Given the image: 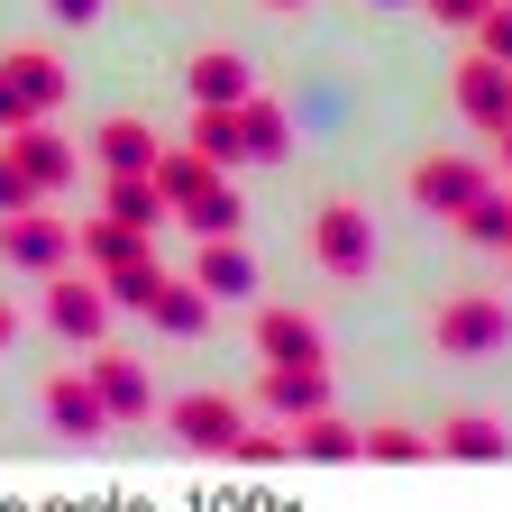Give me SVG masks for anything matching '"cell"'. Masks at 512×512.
Returning a JSON list of instances; mask_svg holds the SVG:
<instances>
[{"instance_id": "6da1fadb", "label": "cell", "mask_w": 512, "mask_h": 512, "mask_svg": "<svg viewBox=\"0 0 512 512\" xmlns=\"http://www.w3.org/2000/svg\"><path fill=\"white\" fill-rule=\"evenodd\" d=\"M430 339H439V357H485V348L512 339V311L485 302V293H467V302H448V311L430 320Z\"/></svg>"}, {"instance_id": "7a4b0ae2", "label": "cell", "mask_w": 512, "mask_h": 512, "mask_svg": "<svg viewBox=\"0 0 512 512\" xmlns=\"http://www.w3.org/2000/svg\"><path fill=\"white\" fill-rule=\"evenodd\" d=\"M311 247H320V266H330V275H366V266H375V229H366L357 202H320Z\"/></svg>"}, {"instance_id": "3957f363", "label": "cell", "mask_w": 512, "mask_h": 512, "mask_svg": "<svg viewBox=\"0 0 512 512\" xmlns=\"http://www.w3.org/2000/svg\"><path fill=\"white\" fill-rule=\"evenodd\" d=\"M476 192H485V174H476L467 156H421V165H412V202H421V211H448V220H458Z\"/></svg>"}, {"instance_id": "277c9868", "label": "cell", "mask_w": 512, "mask_h": 512, "mask_svg": "<svg viewBox=\"0 0 512 512\" xmlns=\"http://www.w3.org/2000/svg\"><path fill=\"white\" fill-rule=\"evenodd\" d=\"M458 110H467L476 128H503V119H512V64L467 55V64H458Z\"/></svg>"}, {"instance_id": "5b68a950", "label": "cell", "mask_w": 512, "mask_h": 512, "mask_svg": "<svg viewBox=\"0 0 512 512\" xmlns=\"http://www.w3.org/2000/svg\"><path fill=\"white\" fill-rule=\"evenodd\" d=\"M256 348H266V366H320V320L311 311H256Z\"/></svg>"}, {"instance_id": "8992f818", "label": "cell", "mask_w": 512, "mask_h": 512, "mask_svg": "<svg viewBox=\"0 0 512 512\" xmlns=\"http://www.w3.org/2000/svg\"><path fill=\"white\" fill-rule=\"evenodd\" d=\"M266 412H284V421H311V412H330V384H320V366H266Z\"/></svg>"}, {"instance_id": "52a82bcc", "label": "cell", "mask_w": 512, "mask_h": 512, "mask_svg": "<svg viewBox=\"0 0 512 512\" xmlns=\"http://www.w3.org/2000/svg\"><path fill=\"white\" fill-rule=\"evenodd\" d=\"M0 256H10V266H64V256H74V247H64V229L55 220H37V211H10V229H0Z\"/></svg>"}, {"instance_id": "ba28073f", "label": "cell", "mask_w": 512, "mask_h": 512, "mask_svg": "<svg viewBox=\"0 0 512 512\" xmlns=\"http://www.w3.org/2000/svg\"><path fill=\"white\" fill-rule=\"evenodd\" d=\"M174 430H183L192 448H229L247 421H238V403H229V394H183V403H174Z\"/></svg>"}, {"instance_id": "9c48e42d", "label": "cell", "mask_w": 512, "mask_h": 512, "mask_svg": "<svg viewBox=\"0 0 512 512\" xmlns=\"http://www.w3.org/2000/svg\"><path fill=\"white\" fill-rule=\"evenodd\" d=\"M192 284H202L211 302H247L256 266H247V247H238V238H211V247H202V266H192Z\"/></svg>"}, {"instance_id": "30bf717a", "label": "cell", "mask_w": 512, "mask_h": 512, "mask_svg": "<svg viewBox=\"0 0 512 512\" xmlns=\"http://www.w3.org/2000/svg\"><path fill=\"white\" fill-rule=\"evenodd\" d=\"M46 412H55V430H83V439H92V430L110 421L101 384H74V375H55V384H46Z\"/></svg>"}, {"instance_id": "8fae6325", "label": "cell", "mask_w": 512, "mask_h": 512, "mask_svg": "<svg viewBox=\"0 0 512 512\" xmlns=\"http://www.w3.org/2000/svg\"><path fill=\"white\" fill-rule=\"evenodd\" d=\"M46 311H55V330H74V339H101V320H110V293H92V284H74V275H64V284L46 293Z\"/></svg>"}, {"instance_id": "7c38bea8", "label": "cell", "mask_w": 512, "mask_h": 512, "mask_svg": "<svg viewBox=\"0 0 512 512\" xmlns=\"http://www.w3.org/2000/svg\"><path fill=\"white\" fill-rule=\"evenodd\" d=\"M192 101H211V110H238V101H247V64L211 46L202 64H192Z\"/></svg>"}, {"instance_id": "4fadbf2b", "label": "cell", "mask_w": 512, "mask_h": 512, "mask_svg": "<svg viewBox=\"0 0 512 512\" xmlns=\"http://www.w3.org/2000/svg\"><path fill=\"white\" fill-rule=\"evenodd\" d=\"M101 165H110V174H147V165H156V138H147L138 119H110V128H101Z\"/></svg>"}, {"instance_id": "5bb4252c", "label": "cell", "mask_w": 512, "mask_h": 512, "mask_svg": "<svg viewBox=\"0 0 512 512\" xmlns=\"http://www.w3.org/2000/svg\"><path fill=\"white\" fill-rule=\"evenodd\" d=\"M293 448H302V458H366V430H348V421H330V412H311Z\"/></svg>"}, {"instance_id": "9a60e30c", "label": "cell", "mask_w": 512, "mask_h": 512, "mask_svg": "<svg viewBox=\"0 0 512 512\" xmlns=\"http://www.w3.org/2000/svg\"><path fill=\"white\" fill-rule=\"evenodd\" d=\"M458 229H467L476 247H512V202H503V192L485 183V192H476V202L458 211Z\"/></svg>"}, {"instance_id": "2e32d148", "label": "cell", "mask_w": 512, "mask_h": 512, "mask_svg": "<svg viewBox=\"0 0 512 512\" xmlns=\"http://www.w3.org/2000/svg\"><path fill=\"white\" fill-rule=\"evenodd\" d=\"M192 147H202L211 165L247 156V128H238V110H211V101H202V119H192Z\"/></svg>"}, {"instance_id": "e0dca14e", "label": "cell", "mask_w": 512, "mask_h": 512, "mask_svg": "<svg viewBox=\"0 0 512 512\" xmlns=\"http://www.w3.org/2000/svg\"><path fill=\"white\" fill-rule=\"evenodd\" d=\"M439 448H448V458H503V430L485 412H458V421L439 430Z\"/></svg>"}, {"instance_id": "ac0fdd59", "label": "cell", "mask_w": 512, "mask_h": 512, "mask_svg": "<svg viewBox=\"0 0 512 512\" xmlns=\"http://www.w3.org/2000/svg\"><path fill=\"white\" fill-rule=\"evenodd\" d=\"M238 128H247V156H284V110L275 101H238Z\"/></svg>"}, {"instance_id": "d6986e66", "label": "cell", "mask_w": 512, "mask_h": 512, "mask_svg": "<svg viewBox=\"0 0 512 512\" xmlns=\"http://www.w3.org/2000/svg\"><path fill=\"white\" fill-rule=\"evenodd\" d=\"M101 403H110V412H147V375L119 366V357H101Z\"/></svg>"}, {"instance_id": "ffe728a7", "label": "cell", "mask_w": 512, "mask_h": 512, "mask_svg": "<svg viewBox=\"0 0 512 512\" xmlns=\"http://www.w3.org/2000/svg\"><path fill=\"white\" fill-rule=\"evenodd\" d=\"M439 439H421V430H366V458H430Z\"/></svg>"}, {"instance_id": "44dd1931", "label": "cell", "mask_w": 512, "mask_h": 512, "mask_svg": "<svg viewBox=\"0 0 512 512\" xmlns=\"http://www.w3.org/2000/svg\"><path fill=\"white\" fill-rule=\"evenodd\" d=\"M476 37H485V55H494V64H512V0H494V10L476 19Z\"/></svg>"}, {"instance_id": "7402d4cb", "label": "cell", "mask_w": 512, "mask_h": 512, "mask_svg": "<svg viewBox=\"0 0 512 512\" xmlns=\"http://www.w3.org/2000/svg\"><path fill=\"white\" fill-rule=\"evenodd\" d=\"M37 202V183H28V165L19 156H0V211H28Z\"/></svg>"}, {"instance_id": "603a6c76", "label": "cell", "mask_w": 512, "mask_h": 512, "mask_svg": "<svg viewBox=\"0 0 512 512\" xmlns=\"http://www.w3.org/2000/svg\"><path fill=\"white\" fill-rule=\"evenodd\" d=\"M430 10H439V19H458V28H476V19L494 10V0H430Z\"/></svg>"}, {"instance_id": "cb8c5ba5", "label": "cell", "mask_w": 512, "mask_h": 512, "mask_svg": "<svg viewBox=\"0 0 512 512\" xmlns=\"http://www.w3.org/2000/svg\"><path fill=\"white\" fill-rule=\"evenodd\" d=\"M101 10V0H55V19H92Z\"/></svg>"}, {"instance_id": "d4e9b609", "label": "cell", "mask_w": 512, "mask_h": 512, "mask_svg": "<svg viewBox=\"0 0 512 512\" xmlns=\"http://www.w3.org/2000/svg\"><path fill=\"white\" fill-rule=\"evenodd\" d=\"M10 339H19V320H10V302H0V348H10Z\"/></svg>"}, {"instance_id": "484cf974", "label": "cell", "mask_w": 512, "mask_h": 512, "mask_svg": "<svg viewBox=\"0 0 512 512\" xmlns=\"http://www.w3.org/2000/svg\"><path fill=\"white\" fill-rule=\"evenodd\" d=\"M503 165H512V119H503Z\"/></svg>"}, {"instance_id": "4316f807", "label": "cell", "mask_w": 512, "mask_h": 512, "mask_svg": "<svg viewBox=\"0 0 512 512\" xmlns=\"http://www.w3.org/2000/svg\"><path fill=\"white\" fill-rule=\"evenodd\" d=\"M275 10H293V0H275Z\"/></svg>"}]
</instances>
